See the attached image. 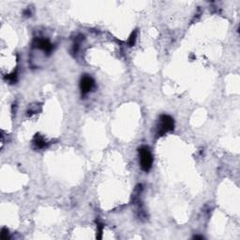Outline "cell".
Instances as JSON below:
<instances>
[{"label": "cell", "instance_id": "obj_1", "mask_svg": "<svg viewBox=\"0 0 240 240\" xmlns=\"http://www.w3.org/2000/svg\"><path fill=\"white\" fill-rule=\"evenodd\" d=\"M139 157L142 170L148 172L151 169L153 163V157L149 148H147L146 146H143L139 148Z\"/></svg>", "mask_w": 240, "mask_h": 240}, {"label": "cell", "instance_id": "obj_2", "mask_svg": "<svg viewBox=\"0 0 240 240\" xmlns=\"http://www.w3.org/2000/svg\"><path fill=\"white\" fill-rule=\"evenodd\" d=\"M175 127V123H173V119L167 116V115H162L160 117V126L158 130V134L160 136H162L168 131H171L173 130Z\"/></svg>", "mask_w": 240, "mask_h": 240}, {"label": "cell", "instance_id": "obj_3", "mask_svg": "<svg viewBox=\"0 0 240 240\" xmlns=\"http://www.w3.org/2000/svg\"><path fill=\"white\" fill-rule=\"evenodd\" d=\"M94 86H95V82L91 77L88 75L83 76L81 79V83H80L82 95H86L88 92L91 91Z\"/></svg>", "mask_w": 240, "mask_h": 240}, {"label": "cell", "instance_id": "obj_4", "mask_svg": "<svg viewBox=\"0 0 240 240\" xmlns=\"http://www.w3.org/2000/svg\"><path fill=\"white\" fill-rule=\"evenodd\" d=\"M35 46L44 51L47 53H50L53 50V44L48 40L44 39H38L35 40Z\"/></svg>", "mask_w": 240, "mask_h": 240}, {"label": "cell", "instance_id": "obj_5", "mask_svg": "<svg viewBox=\"0 0 240 240\" xmlns=\"http://www.w3.org/2000/svg\"><path fill=\"white\" fill-rule=\"evenodd\" d=\"M33 143L35 146L37 148H45L48 146V143H46V141L44 140V138L42 136H40V134H36V136L34 137V140H33Z\"/></svg>", "mask_w": 240, "mask_h": 240}, {"label": "cell", "instance_id": "obj_6", "mask_svg": "<svg viewBox=\"0 0 240 240\" xmlns=\"http://www.w3.org/2000/svg\"><path fill=\"white\" fill-rule=\"evenodd\" d=\"M8 238H9V231L6 229V228H4V229H2V231H1V239L7 240Z\"/></svg>", "mask_w": 240, "mask_h": 240}, {"label": "cell", "instance_id": "obj_7", "mask_svg": "<svg viewBox=\"0 0 240 240\" xmlns=\"http://www.w3.org/2000/svg\"><path fill=\"white\" fill-rule=\"evenodd\" d=\"M135 40H136V33L133 32L132 34L130 35V40H129V44L130 46H132L134 43H135Z\"/></svg>", "mask_w": 240, "mask_h": 240}, {"label": "cell", "instance_id": "obj_8", "mask_svg": "<svg viewBox=\"0 0 240 240\" xmlns=\"http://www.w3.org/2000/svg\"><path fill=\"white\" fill-rule=\"evenodd\" d=\"M16 77H17L16 73H12V74H10V75H8L7 77H6V79L9 80L10 83H14V82L16 81Z\"/></svg>", "mask_w": 240, "mask_h": 240}, {"label": "cell", "instance_id": "obj_9", "mask_svg": "<svg viewBox=\"0 0 240 240\" xmlns=\"http://www.w3.org/2000/svg\"><path fill=\"white\" fill-rule=\"evenodd\" d=\"M23 14L26 16H31V11H30V9H27L26 10L23 11Z\"/></svg>", "mask_w": 240, "mask_h": 240}, {"label": "cell", "instance_id": "obj_10", "mask_svg": "<svg viewBox=\"0 0 240 240\" xmlns=\"http://www.w3.org/2000/svg\"><path fill=\"white\" fill-rule=\"evenodd\" d=\"M193 238H194V239H203V236H193Z\"/></svg>", "mask_w": 240, "mask_h": 240}]
</instances>
